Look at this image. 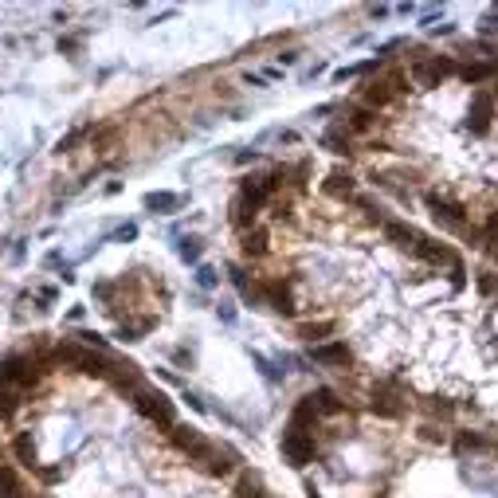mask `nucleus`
Here are the masks:
<instances>
[{
    "label": "nucleus",
    "instance_id": "4be33fe9",
    "mask_svg": "<svg viewBox=\"0 0 498 498\" xmlns=\"http://www.w3.org/2000/svg\"><path fill=\"white\" fill-rule=\"evenodd\" d=\"M490 75H495V67H467V71H463V79H467V83H483V79H490Z\"/></svg>",
    "mask_w": 498,
    "mask_h": 498
},
{
    "label": "nucleus",
    "instance_id": "20e7f679",
    "mask_svg": "<svg viewBox=\"0 0 498 498\" xmlns=\"http://www.w3.org/2000/svg\"><path fill=\"white\" fill-rule=\"evenodd\" d=\"M283 455L290 459V467H306L310 459H314V439H306V432H294L287 428V436H283Z\"/></svg>",
    "mask_w": 498,
    "mask_h": 498
},
{
    "label": "nucleus",
    "instance_id": "9d476101",
    "mask_svg": "<svg viewBox=\"0 0 498 498\" xmlns=\"http://www.w3.org/2000/svg\"><path fill=\"white\" fill-rule=\"evenodd\" d=\"M322 192H326V197H353V177H349V173H341V169H334V173H329V177H326V189H322Z\"/></svg>",
    "mask_w": 498,
    "mask_h": 498
},
{
    "label": "nucleus",
    "instance_id": "aec40b11",
    "mask_svg": "<svg viewBox=\"0 0 498 498\" xmlns=\"http://www.w3.org/2000/svg\"><path fill=\"white\" fill-rule=\"evenodd\" d=\"M365 102H369V106H385V102H389V90H385V83H373V87L365 90Z\"/></svg>",
    "mask_w": 498,
    "mask_h": 498
},
{
    "label": "nucleus",
    "instance_id": "39448f33",
    "mask_svg": "<svg viewBox=\"0 0 498 498\" xmlns=\"http://www.w3.org/2000/svg\"><path fill=\"white\" fill-rule=\"evenodd\" d=\"M310 361H318L326 369H346L349 365V346L346 341H322V346H310Z\"/></svg>",
    "mask_w": 498,
    "mask_h": 498
},
{
    "label": "nucleus",
    "instance_id": "f257e3e1",
    "mask_svg": "<svg viewBox=\"0 0 498 498\" xmlns=\"http://www.w3.org/2000/svg\"><path fill=\"white\" fill-rule=\"evenodd\" d=\"M134 408H138L141 416H150L153 424H161V428H173V424H177V408H173V400L161 389H145V385H141V389L134 392Z\"/></svg>",
    "mask_w": 498,
    "mask_h": 498
},
{
    "label": "nucleus",
    "instance_id": "cd10ccee",
    "mask_svg": "<svg viewBox=\"0 0 498 498\" xmlns=\"http://www.w3.org/2000/svg\"><path fill=\"white\" fill-rule=\"evenodd\" d=\"M220 318H224V322H232V318H236V310H232V302H220Z\"/></svg>",
    "mask_w": 498,
    "mask_h": 498
},
{
    "label": "nucleus",
    "instance_id": "412c9836",
    "mask_svg": "<svg viewBox=\"0 0 498 498\" xmlns=\"http://www.w3.org/2000/svg\"><path fill=\"white\" fill-rule=\"evenodd\" d=\"M177 255L185 263H192V259H200V243L197 239H180V248H177Z\"/></svg>",
    "mask_w": 498,
    "mask_h": 498
},
{
    "label": "nucleus",
    "instance_id": "a211bd4d",
    "mask_svg": "<svg viewBox=\"0 0 498 498\" xmlns=\"http://www.w3.org/2000/svg\"><path fill=\"white\" fill-rule=\"evenodd\" d=\"M236 495L239 498H267V495H263V483H259V478H251V475H243L236 483Z\"/></svg>",
    "mask_w": 498,
    "mask_h": 498
},
{
    "label": "nucleus",
    "instance_id": "c85d7f7f",
    "mask_svg": "<svg viewBox=\"0 0 498 498\" xmlns=\"http://www.w3.org/2000/svg\"><path fill=\"white\" fill-rule=\"evenodd\" d=\"M490 232H495V236H498V216H495V220H490Z\"/></svg>",
    "mask_w": 498,
    "mask_h": 498
},
{
    "label": "nucleus",
    "instance_id": "f03ea898",
    "mask_svg": "<svg viewBox=\"0 0 498 498\" xmlns=\"http://www.w3.org/2000/svg\"><path fill=\"white\" fill-rule=\"evenodd\" d=\"M0 380L12 385V389H31L40 380V369L31 357H4L0 361Z\"/></svg>",
    "mask_w": 498,
    "mask_h": 498
},
{
    "label": "nucleus",
    "instance_id": "6ab92c4d",
    "mask_svg": "<svg viewBox=\"0 0 498 498\" xmlns=\"http://www.w3.org/2000/svg\"><path fill=\"white\" fill-rule=\"evenodd\" d=\"M326 334H334V322H306V326H302V338L318 341V346H322V338H326Z\"/></svg>",
    "mask_w": 498,
    "mask_h": 498
},
{
    "label": "nucleus",
    "instance_id": "9b49d317",
    "mask_svg": "<svg viewBox=\"0 0 498 498\" xmlns=\"http://www.w3.org/2000/svg\"><path fill=\"white\" fill-rule=\"evenodd\" d=\"M16 408H20V389H12V385L0 380V420H12Z\"/></svg>",
    "mask_w": 498,
    "mask_h": 498
},
{
    "label": "nucleus",
    "instance_id": "f3484780",
    "mask_svg": "<svg viewBox=\"0 0 498 498\" xmlns=\"http://www.w3.org/2000/svg\"><path fill=\"white\" fill-rule=\"evenodd\" d=\"M385 239H392V243H416V232H412L408 224L389 220V224H385Z\"/></svg>",
    "mask_w": 498,
    "mask_h": 498
},
{
    "label": "nucleus",
    "instance_id": "4468645a",
    "mask_svg": "<svg viewBox=\"0 0 498 498\" xmlns=\"http://www.w3.org/2000/svg\"><path fill=\"white\" fill-rule=\"evenodd\" d=\"M373 412H377V416H400V404H397V397H392V392H385V389H377L373 392Z\"/></svg>",
    "mask_w": 498,
    "mask_h": 498
},
{
    "label": "nucleus",
    "instance_id": "1a4fd4ad",
    "mask_svg": "<svg viewBox=\"0 0 498 498\" xmlns=\"http://www.w3.org/2000/svg\"><path fill=\"white\" fill-rule=\"evenodd\" d=\"M412 248H416V255H420V259H428V263H451V267L459 263L448 248H439V243H428V239H416Z\"/></svg>",
    "mask_w": 498,
    "mask_h": 498
},
{
    "label": "nucleus",
    "instance_id": "f8f14e48",
    "mask_svg": "<svg viewBox=\"0 0 498 498\" xmlns=\"http://www.w3.org/2000/svg\"><path fill=\"white\" fill-rule=\"evenodd\" d=\"M310 404H314V412H326V416H334V412H341V400L334 397L329 389H318V392H310Z\"/></svg>",
    "mask_w": 498,
    "mask_h": 498
},
{
    "label": "nucleus",
    "instance_id": "a878e982",
    "mask_svg": "<svg viewBox=\"0 0 498 498\" xmlns=\"http://www.w3.org/2000/svg\"><path fill=\"white\" fill-rule=\"evenodd\" d=\"M79 338H83V341H87V346H99V349H106V341H102V338H99V334H90V329H83Z\"/></svg>",
    "mask_w": 498,
    "mask_h": 498
},
{
    "label": "nucleus",
    "instance_id": "423d86ee",
    "mask_svg": "<svg viewBox=\"0 0 498 498\" xmlns=\"http://www.w3.org/2000/svg\"><path fill=\"white\" fill-rule=\"evenodd\" d=\"M451 63L448 59H432V63H412V79L420 83V87H439V79H448L451 75Z\"/></svg>",
    "mask_w": 498,
    "mask_h": 498
},
{
    "label": "nucleus",
    "instance_id": "dca6fc26",
    "mask_svg": "<svg viewBox=\"0 0 498 498\" xmlns=\"http://www.w3.org/2000/svg\"><path fill=\"white\" fill-rule=\"evenodd\" d=\"M0 498H20V478L4 463H0Z\"/></svg>",
    "mask_w": 498,
    "mask_h": 498
},
{
    "label": "nucleus",
    "instance_id": "2eb2a0df",
    "mask_svg": "<svg viewBox=\"0 0 498 498\" xmlns=\"http://www.w3.org/2000/svg\"><path fill=\"white\" fill-rule=\"evenodd\" d=\"M243 255H267V232H243Z\"/></svg>",
    "mask_w": 498,
    "mask_h": 498
},
{
    "label": "nucleus",
    "instance_id": "0eeeda50",
    "mask_svg": "<svg viewBox=\"0 0 498 498\" xmlns=\"http://www.w3.org/2000/svg\"><path fill=\"white\" fill-rule=\"evenodd\" d=\"M428 204H432V216L443 224V228H451V232H459L463 228V208L459 204H451V200H443L439 192H432L428 197Z\"/></svg>",
    "mask_w": 498,
    "mask_h": 498
},
{
    "label": "nucleus",
    "instance_id": "5701e85b",
    "mask_svg": "<svg viewBox=\"0 0 498 498\" xmlns=\"http://www.w3.org/2000/svg\"><path fill=\"white\" fill-rule=\"evenodd\" d=\"M349 126H353V130H369V126H373V114H369V110H353Z\"/></svg>",
    "mask_w": 498,
    "mask_h": 498
},
{
    "label": "nucleus",
    "instance_id": "b1692460",
    "mask_svg": "<svg viewBox=\"0 0 498 498\" xmlns=\"http://www.w3.org/2000/svg\"><path fill=\"white\" fill-rule=\"evenodd\" d=\"M197 283H200V287H216V271H212V267H200V271H197Z\"/></svg>",
    "mask_w": 498,
    "mask_h": 498
},
{
    "label": "nucleus",
    "instance_id": "7ed1b4c3",
    "mask_svg": "<svg viewBox=\"0 0 498 498\" xmlns=\"http://www.w3.org/2000/svg\"><path fill=\"white\" fill-rule=\"evenodd\" d=\"M173 439H177V448H180V451H189V459H197V463H208V467H212V463L220 459V455H216V448H212V443H208L204 436H200L197 428H189V424L173 432Z\"/></svg>",
    "mask_w": 498,
    "mask_h": 498
},
{
    "label": "nucleus",
    "instance_id": "ddd939ff",
    "mask_svg": "<svg viewBox=\"0 0 498 498\" xmlns=\"http://www.w3.org/2000/svg\"><path fill=\"white\" fill-rule=\"evenodd\" d=\"M145 208H153V212H177L180 208V197H177V192H150V197H145Z\"/></svg>",
    "mask_w": 498,
    "mask_h": 498
},
{
    "label": "nucleus",
    "instance_id": "393cba45",
    "mask_svg": "<svg viewBox=\"0 0 498 498\" xmlns=\"http://www.w3.org/2000/svg\"><path fill=\"white\" fill-rule=\"evenodd\" d=\"M478 290H483V294H495V290H498V279H490V275H483V279H478Z\"/></svg>",
    "mask_w": 498,
    "mask_h": 498
},
{
    "label": "nucleus",
    "instance_id": "6e6552de",
    "mask_svg": "<svg viewBox=\"0 0 498 498\" xmlns=\"http://www.w3.org/2000/svg\"><path fill=\"white\" fill-rule=\"evenodd\" d=\"M490 114H495V102H490V94H483V90H478L475 102H471V130L487 134L490 130Z\"/></svg>",
    "mask_w": 498,
    "mask_h": 498
},
{
    "label": "nucleus",
    "instance_id": "bb28decb",
    "mask_svg": "<svg viewBox=\"0 0 498 498\" xmlns=\"http://www.w3.org/2000/svg\"><path fill=\"white\" fill-rule=\"evenodd\" d=\"M134 236H138V228H134V224H126V228L114 232V239H134Z\"/></svg>",
    "mask_w": 498,
    "mask_h": 498
}]
</instances>
